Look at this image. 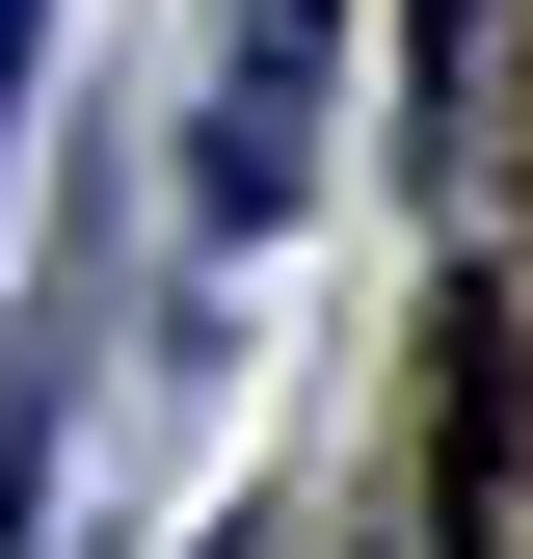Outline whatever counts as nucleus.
I'll list each match as a JSON object with an SVG mask.
<instances>
[{
    "instance_id": "2",
    "label": "nucleus",
    "mask_w": 533,
    "mask_h": 559,
    "mask_svg": "<svg viewBox=\"0 0 533 559\" xmlns=\"http://www.w3.org/2000/svg\"><path fill=\"white\" fill-rule=\"evenodd\" d=\"M400 53H427V81H481V0H400Z\"/></svg>"
},
{
    "instance_id": "3",
    "label": "nucleus",
    "mask_w": 533,
    "mask_h": 559,
    "mask_svg": "<svg viewBox=\"0 0 533 559\" xmlns=\"http://www.w3.org/2000/svg\"><path fill=\"white\" fill-rule=\"evenodd\" d=\"M27 27H54V0H0V107H27Z\"/></svg>"
},
{
    "instance_id": "1",
    "label": "nucleus",
    "mask_w": 533,
    "mask_h": 559,
    "mask_svg": "<svg viewBox=\"0 0 533 559\" xmlns=\"http://www.w3.org/2000/svg\"><path fill=\"white\" fill-rule=\"evenodd\" d=\"M187 187H214V214H294V187H320V0H240V27H214V133H187Z\"/></svg>"
}]
</instances>
